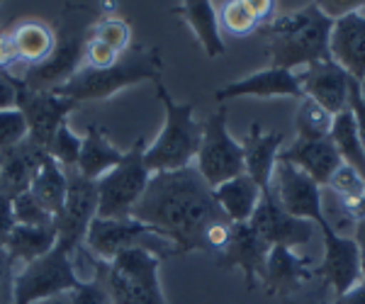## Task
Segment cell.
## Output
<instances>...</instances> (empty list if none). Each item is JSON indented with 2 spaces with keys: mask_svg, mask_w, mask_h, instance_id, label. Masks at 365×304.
<instances>
[{
  "mask_svg": "<svg viewBox=\"0 0 365 304\" xmlns=\"http://www.w3.org/2000/svg\"><path fill=\"white\" fill-rule=\"evenodd\" d=\"M331 29L334 20L319 8V3H314L266 22L261 34L268 39L270 63L292 71L295 66L331 61L329 51Z\"/></svg>",
  "mask_w": 365,
  "mask_h": 304,
  "instance_id": "obj_2",
  "label": "cell"
},
{
  "mask_svg": "<svg viewBox=\"0 0 365 304\" xmlns=\"http://www.w3.org/2000/svg\"><path fill=\"white\" fill-rule=\"evenodd\" d=\"M15 229V214H13V200L8 195L0 192V246H5V241L10 239V234Z\"/></svg>",
  "mask_w": 365,
  "mask_h": 304,
  "instance_id": "obj_42",
  "label": "cell"
},
{
  "mask_svg": "<svg viewBox=\"0 0 365 304\" xmlns=\"http://www.w3.org/2000/svg\"><path fill=\"white\" fill-rule=\"evenodd\" d=\"M22 80V78H20ZM78 108L71 98H63L58 93H39L20 83V95H17V110L25 115L29 127V139L44 146L49 151L51 139L56 137L58 127L66 125V117Z\"/></svg>",
  "mask_w": 365,
  "mask_h": 304,
  "instance_id": "obj_15",
  "label": "cell"
},
{
  "mask_svg": "<svg viewBox=\"0 0 365 304\" xmlns=\"http://www.w3.org/2000/svg\"><path fill=\"white\" fill-rule=\"evenodd\" d=\"M195 168L212 190L246 173L244 146L229 134L227 127V105H220L202 122V142H200Z\"/></svg>",
  "mask_w": 365,
  "mask_h": 304,
  "instance_id": "obj_8",
  "label": "cell"
},
{
  "mask_svg": "<svg viewBox=\"0 0 365 304\" xmlns=\"http://www.w3.org/2000/svg\"><path fill=\"white\" fill-rule=\"evenodd\" d=\"M120 58H122V54H117L113 46L98 42V39H93V34H91V39H88V44H86V58H83L86 66L110 68V66H115Z\"/></svg>",
  "mask_w": 365,
  "mask_h": 304,
  "instance_id": "obj_39",
  "label": "cell"
},
{
  "mask_svg": "<svg viewBox=\"0 0 365 304\" xmlns=\"http://www.w3.org/2000/svg\"><path fill=\"white\" fill-rule=\"evenodd\" d=\"M29 192L44 204L46 212H51L56 217V214L61 212L63 202H66V195H68L66 168L51 159V156H46V161L42 163L37 175H34L32 185H29Z\"/></svg>",
  "mask_w": 365,
  "mask_h": 304,
  "instance_id": "obj_29",
  "label": "cell"
},
{
  "mask_svg": "<svg viewBox=\"0 0 365 304\" xmlns=\"http://www.w3.org/2000/svg\"><path fill=\"white\" fill-rule=\"evenodd\" d=\"M68 304H113V300L103 280L93 276L91 280H83L73 292H68Z\"/></svg>",
  "mask_w": 365,
  "mask_h": 304,
  "instance_id": "obj_38",
  "label": "cell"
},
{
  "mask_svg": "<svg viewBox=\"0 0 365 304\" xmlns=\"http://www.w3.org/2000/svg\"><path fill=\"white\" fill-rule=\"evenodd\" d=\"M13 214H15V224H22V226H51L54 224V214L46 212L44 204L39 202L29 190L13 197Z\"/></svg>",
  "mask_w": 365,
  "mask_h": 304,
  "instance_id": "obj_35",
  "label": "cell"
},
{
  "mask_svg": "<svg viewBox=\"0 0 365 304\" xmlns=\"http://www.w3.org/2000/svg\"><path fill=\"white\" fill-rule=\"evenodd\" d=\"M282 142H285V137L280 132H263V127L258 122H253L249 127V134L241 142L246 175L261 190H270L275 166H278V156L282 151Z\"/></svg>",
  "mask_w": 365,
  "mask_h": 304,
  "instance_id": "obj_22",
  "label": "cell"
},
{
  "mask_svg": "<svg viewBox=\"0 0 365 304\" xmlns=\"http://www.w3.org/2000/svg\"><path fill=\"white\" fill-rule=\"evenodd\" d=\"M46 156H49V151L29 137L22 144L3 151L0 154V192L8 195L10 200L27 192Z\"/></svg>",
  "mask_w": 365,
  "mask_h": 304,
  "instance_id": "obj_20",
  "label": "cell"
},
{
  "mask_svg": "<svg viewBox=\"0 0 365 304\" xmlns=\"http://www.w3.org/2000/svg\"><path fill=\"white\" fill-rule=\"evenodd\" d=\"M270 190H273L278 202L292 214V217L312 221V224H317L319 231H324L329 226L327 212H324L322 188L307 173H302L299 168L292 166V163L278 161Z\"/></svg>",
  "mask_w": 365,
  "mask_h": 304,
  "instance_id": "obj_12",
  "label": "cell"
},
{
  "mask_svg": "<svg viewBox=\"0 0 365 304\" xmlns=\"http://www.w3.org/2000/svg\"><path fill=\"white\" fill-rule=\"evenodd\" d=\"M96 261V276L113 304H166L158 280L161 256L149 248H129L113 261Z\"/></svg>",
  "mask_w": 365,
  "mask_h": 304,
  "instance_id": "obj_5",
  "label": "cell"
},
{
  "mask_svg": "<svg viewBox=\"0 0 365 304\" xmlns=\"http://www.w3.org/2000/svg\"><path fill=\"white\" fill-rule=\"evenodd\" d=\"M319 234L324 239V256L319 266L314 268V278H322L327 288L334 290V295H344L358 283H363L361 251H358L356 239L339 234L331 221Z\"/></svg>",
  "mask_w": 365,
  "mask_h": 304,
  "instance_id": "obj_13",
  "label": "cell"
},
{
  "mask_svg": "<svg viewBox=\"0 0 365 304\" xmlns=\"http://www.w3.org/2000/svg\"><path fill=\"white\" fill-rule=\"evenodd\" d=\"M349 108L353 112V120H356L358 127V137H361V144L365 149V103L361 100V85L358 80L351 75V83H349Z\"/></svg>",
  "mask_w": 365,
  "mask_h": 304,
  "instance_id": "obj_40",
  "label": "cell"
},
{
  "mask_svg": "<svg viewBox=\"0 0 365 304\" xmlns=\"http://www.w3.org/2000/svg\"><path fill=\"white\" fill-rule=\"evenodd\" d=\"M295 98V100H302L304 90H302V80L295 71H287V68H278L270 66L263 68V71H256L241 80H234V83L222 85L220 90L215 93V100L227 105L234 98Z\"/></svg>",
  "mask_w": 365,
  "mask_h": 304,
  "instance_id": "obj_17",
  "label": "cell"
},
{
  "mask_svg": "<svg viewBox=\"0 0 365 304\" xmlns=\"http://www.w3.org/2000/svg\"><path fill=\"white\" fill-rule=\"evenodd\" d=\"M156 95L166 110V122L156 142L144 151L151 175L187 168L197 159L202 142V122L195 120V103H175L161 80H156Z\"/></svg>",
  "mask_w": 365,
  "mask_h": 304,
  "instance_id": "obj_4",
  "label": "cell"
},
{
  "mask_svg": "<svg viewBox=\"0 0 365 304\" xmlns=\"http://www.w3.org/2000/svg\"><path fill=\"white\" fill-rule=\"evenodd\" d=\"M29 137V127L25 115L17 108L13 110H0V154L13 146L22 144Z\"/></svg>",
  "mask_w": 365,
  "mask_h": 304,
  "instance_id": "obj_37",
  "label": "cell"
},
{
  "mask_svg": "<svg viewBox=\"0 0 365 304\" xmlns=\"http://www.w3.org/2000/svg\"><path fill=\"white\" fill-rule=\"evenodd\" d=\"M5 251H8L13 263H32L42 256L51 253L56 248V229L51 226H22L15 224L10 239L5 241Z\"/></svg>",
  "mask_w": 365,
  "mask_h": 304,
  "instance_id": "obj_27",
  "label": "cell"
},
{
  "mask_svg": "<svg viewBox=\"0 0 365 304\" xmlns=\"http://www.w3.org/2000/svg\"><path fill=\"white\" fill-rule=\"evenodd\" d=\"M13 266H15V263L10 261L8 251L0 246V302L5 300V295H8L10 288H13V283H10V276H13Z\"/></svg>",
  "mask_w": 365,
  "mask_h": 304,
  "instance_id": "obj_43",
  "label": "cell"
},
{
  "mask_svg": "<svg viewBox=\"0 0 365 304\" xmlns=\"http://www.w3.org/2000/svg\"><path fill=\"white\" fill-rule=\"evenodd\" d=\"M20 83L17 75H10L8 71H0V110L17 108V95H20Z\"/></svg>",
  "mask_w": 365,
  "mask_h": 304,
  "instance_id": "obj_41",
  "label": "cell"
},
{
  "mask_svg": "<svg viewBox=\"0 0 365 304\" xmlns=\"http://www.w3.org/2000/svg\"><path fill=\"white\" fill-rule=\"evenodd\" d=\"M278 161H287L302 173H307L319 188L329 185L331 175L341 166V156L334 146L331 137L329 139H295L287 149L280 151Z\"/></svg>",
  "mask_w": 365,
  "mask_h": 304,
  "instance_id": "obj_21",
  "label": "cell"
},
{
  "mask_svg": "<svg viewBox=\"0 0 365 304\" xmlns=\"http://www.w3.org/2000/svg\"><path fill=\"white\" fill-rule=\"evenodd\" d=\"M331 142L336 146L341 161H344L346 166L356 168L365 178V149L361 144V137H358V127H356V120H353L351 108L334 117Z\"/></svg>",
  "mask_w": 365,
  "mask_h": 304,
  "instance_id": "obj_30",
  "label": "cell"
},
{
  "mask_svg": "<svg viewBox=\"0 0 365 304\" xmlns=\"http://www.w3.org/2000/svg\"><path fill=\"white\" fill-rule=\"evenodd\" d=\"M68 175V195L61 212L54 217L56 229V248L73 256L83 246L86 234L91 229L93 219L98 217V185L78 173V168H66Z\"/></svg>",
  "mask_w": 365,
  "mask_h": 304,
  "instance_id": "obj_11",
  "label": "cell"
},
{
  "mask_svg": "<svg viewBox=\"0 0 365 304\" xmlns=\"http://www.w3.org/2000/svg\"><path fill=\"white\" fill-rule=\"evenodd\" d=\"M161 51L149 46H134L122 54L120 61L110 68L81 66V71L71 75L68 83L58 88V95L71 98L73 103L108 100L120 90L139 85L141 80H161Z\"/></svg>",
  "mask_w": 365,
  "mask_h": 304,
  "instance_id": "obj_3",
  "label": "cell"
},
{
  "mask_svg": "<svg viewBox=\"0 0 365 304\" xmlns=\"http://www.w3.org/2000/svg\"><path fill=\"white\" fill-rule=\"evenodd\" d=\"M312 278H314V266L309 263V258L297 256L295 248L287 246L270 248L266 276H263V288H266L268 295L290 297Z\"/></svg>",
  "mask_w": 365,
  "mask_h": 304,
  "instance_id": "obj_23",
  "label": "cell"
},
{
  "mask_svg": "<svg viewBox=\"0 0 365 304\" xmlns=\"http://www.w3.org/2000/svg\"><path fill=\"white\" fill-rule=\"evenodd\" d=\"M331 304H365V283H358L344 295H334Z\"/></svg>",
  "mask_w": 365,
  "mask_h": 304,
  "instance_id": "obj_45",
  "label": "cell"
},
{
  "mask_svg": "<svg viewBox=\"0 0 365 304\" xmlns=\"http://www.w3.org/2000/svg\"><path fill=\"white\" fill-rule=\"evenodd\" d=\"M13 49L17 61H25L29 66L42 63L46 56L54 51L56 32L42 20H27L15 29L13 34Z\"/></svg>",
  "mask_w": 365,
  "mask_h": 304,
  "instance_id": "obj_28",
  "label": "cell"
},
{
  "mask_svg": "<svg viewBox=\"0 0 365 304\" xmlns=\"http://www.w3.org/2000/svg\"><path fill=\"white\" fill-rule=\"evenodd\" d=\"M358 85H361V100L365 103V78H363V80H358Z\"/></svg>",
  "mask_w": 365,
  "mask_h": 304,
  "instance_id": "obj_49",
  "label": "cell"
},
{
  "mask_svg": "<svg viewBox=\"0 0 365 304\" xmlns=\"http://www.w3.org/2000/svg\"><path fill=\"white\" fill-rule=\"evenodd\" d=\"M13 61H17L13 49V37L0 32V71H8V66Z\"/></svg>",
  "mask_w": 365,
  "mask_h": 304,
  "instance_id": "obj_44",
  "label": "cell"
},
{
  "mask_svg": "<svg viewBox=\"0 0 365 304\" xmlns=\"http://www.w3.org/2000/svg\"><path fill=\"white\" fill-rule=\"evenodd\" d=\"M314 304H329L327 300H319V302H314Z\"/></svg>",
  "mask_w": 365,
  "mask_h": 304,
  "instance_id": "obj_50",
  "label": "cell"
},
{
  "mask_svg": "<svg viewBox=\"0 0 365 304\" xmlns=\"http://www.w3.org/2000/svg\"><path fill=\"white\" fill-rule=\"evenodd\" d=\"M329 188L334 190V195L339 197V202L344 204L346 214H349L351 209L363 200V195H365V178L356 171V168L341 163V166L336 168V173L331 175V180H329ZM349 217H351V214H349Z\"/></svg>",
  "mask_w": 365,
  "mask_h": 304,
  "instance_id": "obj_32",
  "label": "cell"
},
{
  "mask_svg": "<svg viewBox=\"0 0 365 304\" xmlns=\"http://www.w3.org/2000/svg\"><path fill=\"white\" fill-rule=\"evenodd\" d=\"M81 146H83V137H78L68 125H61L49 144V156L63 168H76L81 159Z\"/></svg>",
  "mask_w": 365,
  "mask_h": 304,
  "instance_id": "obj_34",
  "label": "cell"
},
{
  "mask_svg": "<svg viewBox=\"0 0 365 304\" xmlns=\"http://www.w3.org/2000/svg\"><path fill=\"white\" fill-rule=\"evenodd\" d=\"M83 278H78L73 268V256L54 248L42 258L27 263L17 273L13 283V300L15 304H37L51 297H61L73 292Z\"/></svg>",
  "mask_w": 365,
  "mask_h": 304,
  "instance_id": "obj_9",
  "label": "cell"
},
{
  "mask_svg": "<svg viewBox=\"0 0 365 304\" xmlns=\"http://www.w3.org/2000/svg\"><path fill=\"white\" fill-rule=\"evenodd\" d=\"M83 246L91 251L93 258L98 261H113L120 253L129 248H149L156 256L166 258V256H175L170 241L154 231L151 226L141 224V221L127 217V219H100L96 217L91 229L86 234Z\"/></svg>",
  "mask_w": 365,
  "mask_h": 304,
  "instance_id": "obj_10",
  "label": "cell"
},
{
  "mask_svg": "<svg viewBox=\"0 0 365 304\" xmlns=\"http://www.w3.org/2000/svg\"><path fill=\"white\" fill-rule=\"evenodd\" d=\"M270 246L251 229V224H234L232 239L220 253L215 256L220 268H239L246 278V290H253L258 283H263L266 276Z\"/></svg>",
  "mask_w": 365,
  "mask_h": 304,
  "instance_id": "obj_16",
  "label": "cell"
},
{
  "mask_svg": "<svg viewBox=\"0 0 365 304\" xmlns=\"http://www.w3.org/2000/svg\"><path fill=\"white\" fill-rule=\"evenodd\" d=\"M93 39L113 46L117 54H125V51H129V42H132V29L122 17H103L93 27Z\"/></svg>",
  "mask_w": 365,
  "mask_h": 304,
  "instance_id": "obj_36",
  "label": "cell"
},
{
  "mask_svg": "<svg viewBox=\"0 0 365 304\" xmlns=\"http://www.w3.org/2000/svg\"><path fill=\"white\" fill-rule=\"evenodd\" d=\"M249 224L270 248L273 246H287V248L304 246V243L312 241L314 231H319L317 224H312V221L292 217V214L278 202V197L273 195V190H263L261 202H258V207H256V212H253Z\"/></svg>",
  "mask_w": 365,
  "mask_h": 304,
  "instance_id": "obj_14",
  "label": "cell"
},
{
  "mask_svg": "<svg viewBox=\"0 0 365 304\" xmlns=\"http://www.w3.org/2000/svg\"><path fill=\"white\" fill-rule=\"evenodd\" d=\"M331 58L356 80L365 78V10L363 5L334 20L329 37Z\"/></svg>",
  "mask_w": 365,
  "mask_h": 304,
  "instance_id": "obj_18",
  "label": "cell"
},
{
  "mask_svg": "<svg viewBox=\"0 0 365 304\" xmlns=\"http://www.w3.org/2000/svg\"><path fill=\"white\" fill-rule=\"evenodd\" d=\"M351 217H353V221H358V219H365V195H363V200L356 204V207L351 209Z\"/></svg>",
  "mask_w": 365,
  "mask_h": 304,
  "instance_id": "obj_47",
  "label": "cell"
},
{
  "mask_svg": "<svg viewBox=\"0 0 365 304\" xmlns=\"http://www.w3.org/2000/svg\"><path fill=\"white\" fill-rule=\"evenodd\" d=\"M304 98L322 105L329 115H341L349 110V83L351 75L339 66L336 61H322L307 66V71L299 75Z\"/></svg>",
  "mask_w": 365,
  "mask_h": 304,
  "instance_id": "obj_19",
  "label": "cell"
},
{
  "mask_svg": "<svg viewBox=\"0 0 365 304\" xmlns=\"http://www.w3.org/2000/svg\"><path fill=\"white\" fill-rule=\"evenodd\" d=\"M175 15H180L187 22V27L192 29V34L197 37V42L202 44L205 54L210 58H217L225 54V39L220 34V20H217L215 5L207 0H187L173 8Z\"/></svg>",
  "mask_w": 365,
  "mask_h": 304,
  "instance_id": "obj_26",
  "label": "cell"
},
{
  "mask_svg": "<svg viewBox=\"0 0 365 304\" xmlns=\"http://www.w3.org/2000/svg\"><path fill=\"white\" fill-rule=\"evenodd\" d=\"M334 127V115H329L322 105L309 98H302L295 115V139H329Z\"/></svg>",
  "mask_w": 365,
  "mask_h": 304,
  "instance_id": "obj_31",
  "label": "cell"
},
{
  "mask_svg": "<svg viewBox=\"0 0 365 304\" xmlns=\"http://www.w3.org/2000/svg\"><path fill=\"white\" fill-rule=\"evenodd\" d=\"M261 195L263 190L246 173L215 188V200L232 224H249L258 202H261Z\"/></svg>",
  "mask_w": 365,
  "mask_h": 304,
  "instance_id": "obj_24",
  "label": "cell"
},
{
  "mask_svg": "<svg viewBox=\"0 0 365 304\" xmlns=\"http://www.w3.org/2000/svg\"><path fill=\"white\" fill-rule=\"evenodd\" d=\"M222 27L237 37H244V34L261 29L263 25L253 15L249 0H234V3H225V8H222Z\"/></svg>",
  "mask_w": 365,
  "mask_h": 304,
  "instance_id": "obj_33",
  "label": "cell"
},
{
  "mask_svg": "<svg viewBox=\"0 0 365 304\" xmlns=\"http://www.w3.org/2000/svg\"><path fill=\"white\" fill-rule=\"evenodd\" d=\"M132 219L161 234L175 256L210 251L207 234L229 221L215 200V190L195 166L151 175L144 197L132 209Z\"/></svg>",
  "mask_w": 365,
  "mask_h": 304,
  "instance_id": "obj_1",
  "label": "cell"
},
{
  "mask_svg": "<svg viewBox=\"0 0 365 304\" xmlns=\"http://www.w3.org/2000/svg\"><path fill=\"white\" fill-rule=\"evenodd\" d=\"M37 304H68V297H66V295L51 297V300H44V302H37Z\"/></svg>",
  "mask_w": 365,
  "mask_h": 304,
  "instance_id": "obj_48",
  "label": "cell"
},
{
  "mask_svg": "<svg viewBox=\"0 0 365 304\" xmlns=\"http://www.w3.org/2000/svg\"><path fill=\"white\" fill-rule=\"evenodd\" d=\"M125 159V151H120L115 144H110L108 134L100 125H88L83 146H81L78 173L88 180H100L108 171Z\"/></svg>",
  "mask_w": 365,
  "mask_h": 304,
  "instance_id": "obj_25",
  "label": "cell"
},
{
  "mask_svg": "<svg viewBox=\"0 0 365 304\" xmlns=\"http://www.w3.org/2000/svg\"><path fill=\"white\" fill-rule=\"evenodd\" d=\"M56 32L54 51L37 66H29L22 75V83L39 93H56L71 75L81 71L86 58V44L93 29H88V10L86 8H66L63 20Z\"/></svg>",
  "mask_w": 365,
  "mask_h": 304,
  "instance_id": "obj_6",
  "label": "cell"
},
{
  "mask_svg": "<svg viewBox=\"0 0 365 304\" xmlns=\"http://www.w3.org/2000/svg\"><path fill=\"white\" fill-rule=\"evenodd\" d=\"M146 139H137L132 149L125 151L122 159L113 171H108L98 185V217L100 219H127L132 217V209L144 197L149 188L151 171L144 163Z\"/></svg>",
  "mask_w": 365,
  "mask_h": 304,
  "instance_id": "obj_7",
  "label": "cell"
},
{
  "mask_svg": "<svg viewBox=\"0 0 365 304\" xmlns=\"http://www.w3.org/2000/svg\"><path fill=\"white\" fill-rule=\"evenodd\" d=\"M353 239L358 243V251H361V268H363V283H365V219H358L356 226H353Z\"/></svg>",
  "mask_w": 365,
  "mask_h": 304,
  "instance_id": "obj_46",
  "label": "cell"
}]
</instances>
